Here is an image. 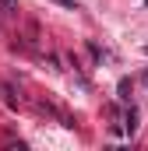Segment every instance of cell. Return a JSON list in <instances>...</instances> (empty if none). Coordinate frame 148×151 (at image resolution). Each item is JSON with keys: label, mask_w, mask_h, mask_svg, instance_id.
I'll list each match as a JSON object with an SVG mask.
<instances>
[{"label": "cell", "mask_w": 148, "mask_h": 151, "mask_svg": "<svg viewBox=\"0 0 148 151\" xmlns=\"http://www.w3.org/2000/svg\"><path fill=\"white\" fill-rule=\"evenodd\" d=\"M53 4H60V7H67V11H78V4H74V0H53Z\"/></svg>", "instance_id": "1"}, {"label": "cell", "mask_w": 148, "mask_h": 151, "mask_svg": "<svg viewBox=\"0 0 148 151\" xmlns=\"http://www.w3.org/2000/svg\"><path fill=\"white\" fill-rule=\"evenodd\" d=\"M0 7H7V11H11V7H14V0H0Z\"/></svg>", "instance_id": "2"}]
</instances>
